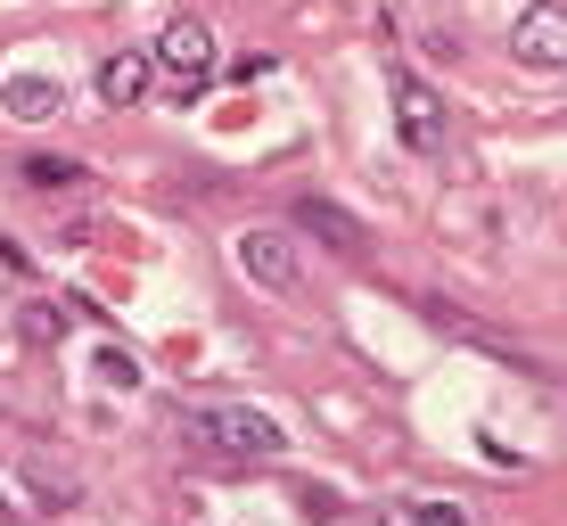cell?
<instances>
[{
	"instance_id": "obj_5",
	"label": "cell",
	"mask_w": 567,
	"mask_h": 526,
	"mask_svg": "<svg viewBox=\"0 0 567 526\" xmlns=\"http://www.w3.org/2000/svg\"><path fill=\"white\" fill-rule=\"evenodd\" d=\"M156 66H165L173 83H206L214 74V25L206 17H173L165 42H156Z\"/></svg>"
},
{
	"instance_id": "obj_7",
	"label": "cell",
	"mask_w": 567,
	"mask_h": 526,
	"mask_svg": "<svg viewBox=\"0 0 567 526\" xmlns=\"http://www.w3.org/2000/svg\"><path fill=\"white\" fill-rule=\"evenodd\" d=\"M58 100H66V91H58L50 74H9V83H0V115H17V124H42V115H58Z\"/></svg>"
},
{
	"instance_id": "obj_1",
	"label": "cell",
	"mask_w": 567,
	"mask_h": 526,
	"mask_svg": "<svg viewBox=\"0 0 567 526\" xmlns=\"http://www.w3.org/2000/svg\"><path fill=\"white\" fill-rule=\"evenodd\" d=\"M189 444H198L206 461H280L288 436L271 412H247V403H206V412H189Z\"/></svg>"
},
{
	"instance_id": "obj_2",
	"label": "cell",
	"mask_w": 567,
	"mask_h": 526,
	"mask_svg": "<svg viewBox=\"0 0 567 526\" xmlns=\"http://www.w3.org/2000/svg\"><path fill=\"white\" fill-rule=\"evenodd\" d=\"M511 58L526 74H551L567 66V0H535V9L511 25Z\"/></svg>"
},
{
	"instance_id": "obj_10",
	"label": "cell",
	"mask_w": 567,
	"mask_h": 526,
	"mask_svg": "<svg viewBox=\"0 0 567 526\" xmlns=\"http://www.w3.org/2000/svg\"><path fill=\"white\" fill-rule=\"evenodd\" d=\"M25 173H33V182H50V189H58V182H83V165H66V157H33Z\"/></svg>"
},
{
	"instance_id": "obj_9",
	"label": "cell",
	"mask_w": 567,
	"mask_h": 526,
	"mask_svg": "<svg viewBox=\"0 0 567 526\" xmlns=\"http://www.w3.org/2000/svg\"><path fill=\"white\" fill-rule=\"evenodd\" d=\"M379 526H468V510H453V502H386Z\"/></svg>"
},
{
	"instance_id": "obj_11",
	"label": "cell",
	"mask_w": 567,
	"mask_h": 526,
	"mask_svg": "<svg viewBox=\"0 0 567 526\" xmlns=\"http://www.w3.org/2000/svg\"><path fill=\"white\" fill-rule=\"evenodd\" d=\"M100 379H115V386H141V362H124V354H100Z\"/></svg>"
},
{
	"instance_id": "obj_4",
	"label": "cell",
	"mask_w": 567,
	"mask_h": 526,
	"mask_svg": "<svg viewBox=\"0 0 567 526\" xmlns=\"http://www.w3.org/2000/svg\"><path fill=\"white\" fill-rule=\"evenodd\" d=\"M239 271L256 288H271V297H297L305 288V264L288 247V230H239Z\"/></svg>"
},
{
	"instance_id": "obj_6",
	"label": "cell",
	"mask_w": 567,
	"mask_h": 526,
	"mask_svg": "<svg viewBox=\"0 0 567 526\" xmlns=\"http://www.w3.org/2000/svg\"><path fill=\"white\" fill-rule=\"evenodd\" d=\"M148 83H156V50H115L107 66H100V100L107 107H141Z\"/></svg>"
},
{
	"instance_id": "obj_3",
	"label": "cell",
	"mask_w": 567,
	"mask_h": 526,
	"mask_svg": "<svg viewBox=\"0 0 567 526\" xmlns=\"http://www.w3.org/2000/svg\"><path fill=\"white\" fill-rule=\"evenodd\" d=\"M395 132H403V148H412V157H436V148H444V132H453L444 100L420 83V74H395Z\"/></svg>"
},
{
	"instance_id": "obj_8",
	"label": "cell",
	"mask_w": 567,
	"mask_h": 526,
	"mask_svg": "<svg viewBox=\"0 0 567 526\" xmlns=\"http://www.w3.org/2000/svg\"><path fill=\"white\" fill-rule=\"evenodd\" d=\"M297 223L312 230V239H329V247H346V256H362V247H370V230L354 223V214H338V206H329V198H305V206H297Z\"/></svg>"
}]
</instances>
